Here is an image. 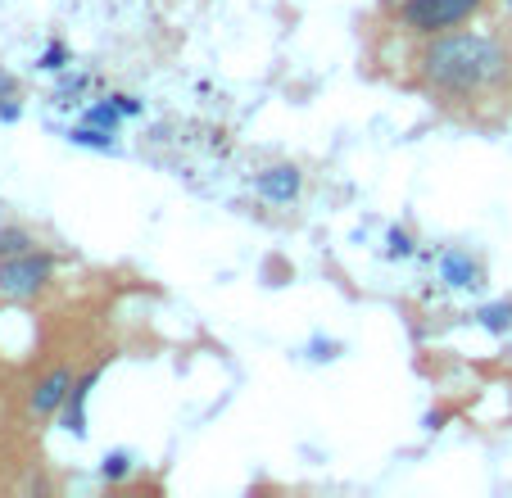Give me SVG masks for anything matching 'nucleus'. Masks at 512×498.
Here are the masks:
<instances>
[{
  "label": "nucleus",
  "mask_w": 512,
  "mask_h": 498,
  "mask_svg": "<svg viewBox=\"0 0 512 498\" xmlns=\"http://www.w3.org/2000/svg\"><path fill=\"white\" fill-rule=\"evenodd\" d=\"M422 77L445 96H481L508 77V50L485 32H435L422 50Z\"/></svg>",
  "instance_id": "obj_1"
},
{
  "label": "nucleus",
  "mask_w": 512,
  "mask_h": 498,
  "mask_svg": "<svg viewBox=\"0 0 512 498\" xmlns=\"http://www.w3.org/2000/svg\"><path fill=\"white\" fill-rule=\"evenodd\" d=\"M485 0H399V23L417 37H435V32L458 28L463 19H472Z\"/></svg>",
  "instance_id": "obj_2"
},
{
  "label": "nucleus",
  "mask_w": 512,
  "mask_h": 498,
  "mask_svg": "<svg viewBox=\"0 0 512 498\" xmlns=\"http://www.w3.org/2000/svg\"><path fill=\"white\" fill-rule=\"evenodd\" d=\"M55 277V263L50 254H10V259H0V295L5 299H32L46 290V281Z\"/></svg>",
  "instance_id": "obj_3"
},
{
  "label": "nucleus",
  "mask_w": 512,
  "mask_h": 498,
  "mask_svg": "<svg viewBox=\"0 0 512 498\" xmlns=\"http://www.w3.org/2000/svg\"><path fill=\"white\" fill-rule=\"evenodd\" d=\"M68 390H73V372H68V367H55V372H50V376H41V381L32 385V394H28V408L37 412V417H55V412L64 408Z\"/></svg>",
  "instance_id": "obj_4"
},
{
  "label": "nucleus",
  "mask_w": 512,
  "mask_h": 498,
  "mask_svg": "<svg viewBox=\"0 0 512 498\" xmlns=\"http://www.w3.org/2000/svg\"><path fill=\"white\" fill-rule=\"evenodd\" d=\"M259 195L272 204H290L300 195V168H290V163H277L268 173H259Z\"/></svg>",
  "instance_id": "obj_5"
},
{
  "label": "nucleus",
  "mask_w": 512,
  "mask_h": 498,
  "mask_svg": "<svg viewBox=\"0 0 512 498\" xmlns=\"http://www.w3.org/2000/svg\"><path fill=\"white\" fill-rule=\"evenodd\" d=\"M100 381V372H87L82 381H73V390H68L64 399V426L73 435H87V399H91V385Z\"/></svg>",
  "instance_id": "obj_6"
},
{
  "label": "nucleus",
  "mask_w": 512,
  "mask_h": 498,
  "mask_svg": "<svg viewBox=\"0 0 512 498\" xmlns=\"http://www.w3.org/2000/svg\"><path fill=\"white\" fill-rule=\"evenodd\" d=\"M440 277H445L449 286H458V290L481 286V268H476L467 254H458V249H449L445 259H440Z\"/></svg>",
  "instance_id": "obj_7"
},
{
  "label": "nucleus",
  "mask_w": 512,
  "mask_h": 498,
  "mask_svg": "<svg viewBox=\"0 0 512 498\" xmlns=\"http://www.w3.org/2000/svg\"><path fill=\"white\" fill-rule=\"evenodd\" d=\"M37 245V240L28 236L23 227H10V231H0V259H10V254H28V249Z\"/></svg>",
  "instance_id": "obj_8"
},
{
  "label": "nucleus",
  "mask_w": 512,
  "mask_h": 498,
  "mask_svg": "<svg viewBox=\"0 0 512 498\" xmlns=\"http://www.w3.org/2000/svg\"><path fill=\"white\" fill-rule=\"evenodd\" d=\"M73 145H91V150H114V136L105 132V127H78V132H73Z\"/></svg>",
  "instance_id": "obj_9"
},
{
  "label": "nucleus",
  "mask_w": 512,
  "mask_h": 498,
  "mask_svg": "<svg viewBox=\"0 0 512 498\" xmlns=\"http://www.w3.org/2000/svg\"><path fill=\"white\" fill-rule=\"evenodd\" d=\"M118 118H123V109H118L114 100H109V105H91V109H87V123H91V127H105V132H114Z\"/></svg>",
  "instance_id": "obj_10"
},
{
  "label": "nucleus",
  "mask_w": 512,
  "mask_h": 498,
  "mask_svg": "<svg viewBox=\"0 0 512 498\" xmlns=\"http://www.w3.org/2000/svg\"><path fill=\"white\" fill-rule=\"evenodd\" d=\"M481 326H490V331H508V326H512V304H508V299H503V304L481 308Z\"/></svg>",
  "instance_id": "obj_11"
},
{
  "label": "nucleus",
  "mask_w": 512,
  "mask_h": 498,
  "mask_svg": "<svg viewBox=\"0 0 512 498\" xmlns=\"http://www.w3.org/2000/svg\"><path fill=\"white\" fill-rule=\"evenodd\" d=\"M127 471H132V458H127V453H123V449H118V453H109V458H105V462H100V476H105V480H109V485H118V480H123V476H127Z\"/></svg>",
  "instance_id": "obj_12"
},
{
  "label": "nucleus",
  "mask_w": 512,
  "mask_h": 498,
  "mask_svg": "<svg viewBox=\"0 0 512 498\" xmlns=\"http://www.w3.org/2000/svg\"><path fill=\"white\" fill-rule=\"evenodd\" d=\"M390 254H399V259H404V254H413V240H408L404 231H390Z\"/></svg>",
  "instance_id": "obj_13"
},
{
  "label": "nucleus",
  "mask_w": 512,
  "mask_h": 498,
  "mask_svg": "<svg viewBox=\"0 0 512 498\" xmlns=\"http://www.w3.org/2000/svg\"><path fill=\"white\" fill-rule=\"evenodd\" d=\"M114 105H118V109H123V118L141 114V100H132V96H114Z\"/></svg>",
  "instance_id": "obj_14"
},
{
  "label": "nucleus",
  "mask_w": 512,
  "mask_h": 498,
  "mask_svg": "<svg viewBox=\"0 0 512 498\" xmlns=\"http://www.w3.org/2000/svg\"><path fill=\"white\" fill-rule=\"evenodd\" d=\"M41 68H64V50H46V59H41Z\"/></svg>",
  "instance_id": "obj_15"
},
{
  "label": "nucleus",
  "mask_w": 512,
  "mask_h": 498,
  "mask_svg": "<svg viewBox=\"0 0 512 498\" xmlns=\"http://www.w3.org/2000/svg\"><path fill=\"white\" fill-rule=\"evenodd\" d=\"M508 5H512V0H508Z\"/></svg>",
  "instance_id": "obj_16"
}]
</instances>
